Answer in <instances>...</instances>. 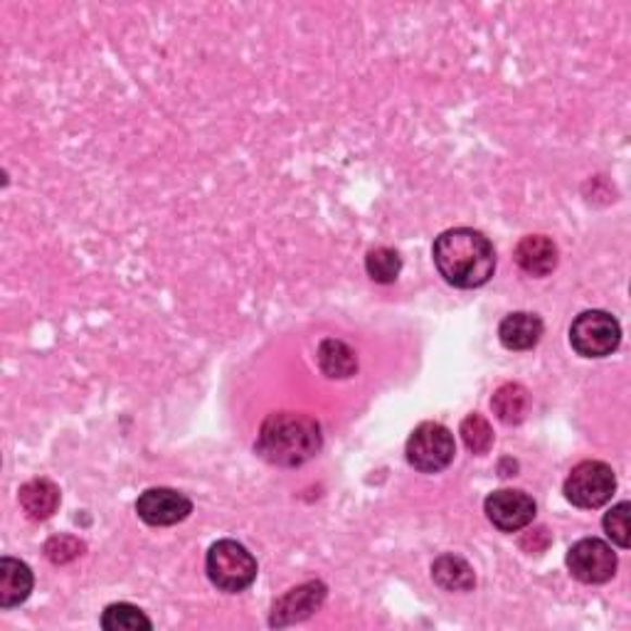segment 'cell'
Listing matches in <instances>:
<instances>
[{
    "label": "cell",
    "mask_w": 631,
    "mask_h": 631,
    "mask_svg": "<svg viewBox=\"0 0 631 631\" xmlns=\"http://www.w3.org/2000/svg\"><path fill=\"white\" fill-rule=\"evenodd\" d=\"M434 267L442 280L457 289H479L496 272V249L484 232L454 227L442 232L432 247Z\"/></svg>",
    "instance_id": "cell-1"
},
{
    "label": "cell",
    "mask_w": 631,
    "mask_h": 631,
    "mask_svg": "<svg viewBox=\"0 0 631 631\" xmlns=\"http://www.w3.org/2000/svg\"><path fill=\"white\" fill-rule=\"evenodd\" d=\"M323 447L321 424L304 412H272L259 426L255 449L272 467L296 469Z\"/></svg>",
    "instance_id": "cell-2"
},
{
    "label": "cell",
    "mask_w": 631,
    "mask_h": 631,
    "mask_svg": "<svg viewBox=\"0 0 631 631\" xmlns=\"http://www.w3.org/2000/svg\"><path fill=\"white\" fill-rule=\"evenodd\" d=\"M257 570L255 555L243 543L230 541V537L212 543L206 555V572L210 582L227 595H237V592L252 587Z\"/></svg>",
    "instance_id": "cell-3"
},
{
    "label": "cell",
    "mask_w": 631,
    "mask_h": 631,
    "mask_svg": "<svg viewBox=\"0 0 631 631\" xmlns=\"http://www.w3.org/2000/svg\"><path fill=\"white\" fill-rule=\"evenodd\" d=\"M457 454V442L440 422H422L407 440L405 457L412 469L422 473H440L449 467Z\"/></svg>",
    "instance_id": "cell-4"
},
{
    "label": "cell",
    "mask_w": 631,
    "mask_h": 631,
    "mask_svg": "<svg viewBox=\"0 0 631 631\" xmlns=\"http://www.w3.org/2000/svg\"><path fill=\"white\" fill-rule=\"evenodd\" d=\"M619 343L621 326L607 311H584L570 326V346L582 358H607Z\"/></svg>",
    "instance_id": "cell-5"
},
{
    "label": "cell",
    "mask_w": 631,
    "mask_h": 631,
    "mask_svg": "<svg viewBox=\"0 0 631 631\" xmlns=\"http://www.w3.org/2000/svg\"><path fill=\"white\" fill-rule=\"evenodd\" d=\"M565 498L578 508H599L611 500L617 491V477L605 461H582L565 481Z\"/></svg>",
    "instance_id": "cell-6"
},
{
    "label": "cell",
    "mask_w": 631,
    "mask_h": 631,
    "mask_svg": "<svg viewBox=\"0 0 631 631\" xmlns=\"http://www.w3.org/2000/svg\"><path fill=\"white\" fill-rule=\"evenodd\" d=\"M568 570L582 584H605L617 572V553L599 537H582L568 550Z\"/></svg>",
    "instance_id": "cell-7"
},
{
    "label": "cell",
    "mask_w": 631,
    "mask_h": 631,
    "mask_svg": "<svg viewBox=\"0 0 631 631\" xmlns=\"http://www.w3.org/2000/svg\"><path fill=\"white\" fill-rule=\"evenodd\" d=\"M484 510L491 525L500 533H518L535 518V500L518 488H500L488 494L484 500Z\"/></svg>",
    "instance_id": "cell-8"
},
{
    "label": "cell",
    "mask_w": 631,
    "mask_h": 631,
    "mask_svg": "<svg viewBox=\"0 0 631 631\" xmlns=\"http://www.w3.org/2000/svg\"><path fill=\"white\" fill-rule=\"evenodd\" d=\"M136 514L146 525H175L193 514V500L175 488H148L136 500Z\"/></svg>",
    "instance_id": "cell-9"
},
{
    "label": "cell",
    "mask_w": 631,
    "mask_h": 631,
    "mask_svg": "<svg viewBox=\"0 0 631 631\" xmlns=\"http://www.w3.org/2000/svg\"><path fill=\"white\" fill-rule=\"evenodd\" d=\"M329 597V587L321 580L304 582L299 587H294L274 602L272 617H269V624L272 627H289L296 621L309 619L313 611H319L323 607V602Z\"/></svg>",
    "instance_id": "cell-10"
},
{
    "label": "cell",
    "mask_w": 631,
    "mask_h": 631,
    "mask_svg": "<svg viewBox=\"0 0 631 631\" xmlns=\"http://www.w3.org/2000/svg\"><path fill=\"white\" fill-rule=\"evenodd\" d=\"M516 262L531 276H547L555 272L560 262L558 245L545 235H528L516 245Z\"/></svg>",
    "instance_id": "cell-11"
},
{
    "label": "cell",
    "mask_w": 631,
    "mask_h": 631,
    "mask_svg": "<svg viewBox=\"0 0 631 631\" xmlns=\"http://www.w3.org/2000/svg\"><path fill=\"white\" fill-rule=\"evenodd\" d=\"M543 319L535 313L528 311H516L508 313L498 326V338L504 343V348L508 350H531L543 338Z\"/></svg>",
    "instance_id": "cell-12"
},
{
    "label": "cell",
    "mask_w": 631,
    "mask_h": 631,
    "mask_svg": "<svg viewBox=\"0 0 631 631\" xmlns=\"http://www.w3.org/2000/svg\"><path fill=\"white\" fill-rule=\"evenodd\" d=\"M60 486L50 479H33L21 486V508L30 521H48L60 508Z\"/></svg>",
    "instance_id": "cell-13"
},
{
    "label": "cell",
    "mask_w": 631,
    "mask_h": 631,
    "mask_svg": "<svg viewBox=\"0 0 631 631\" xmlns=\"http://www.w3.org/2000/svg\"><path fill=\"white\" fill-rule=\"evenodd\" d=\"M35 587L33 570L23 560L3 558L0 560V607L11 609L23 605Z\"/></svg>",
    "instance_id": "cell-14"
},
{
    "label": "cell",
    "mask_w": 631,
    "mask_h": 631,
    "mask_svg": "<svg viewBox=\"0 0 631 631\" xmlns=\"http://www.w3.org/2000/svg\"><path fill=\"white\" fill-rule=\"evenodd\" d=\"M432 580L447 592H469L477 584V574L461 555L444 553L432 562Z\"/></svg>",
    "instance_id": "cell-15"
},
{
    "label": "cell",
    "mask_w": 631,
    "mask_h": 631,
    "mask_svg": "<svg viewBox=\"0 0 631 631\" xmlns=\"http://www.w3.org/2000/svg\"><path fill=\"white\" fill-rule=\"evenodd\" d=\"M316 358H319V368L323 370V375L331 380H346L358 373L356 350L338 338L321 341L319 356Z\"/></svg>",
    "instance_id": "cell-16"
},
{
    "label": "cell",
    "mask_w": 631,
    "mask_h": 631,
    "mask_svg": "<svg viewBox=\"0 0 631 631\" xmlns=\"http://www.w3.org/2000/svg\"><path fill=\"white\" fill-rule=\"evenodd\" d=\"M491 407L504 424H521L531 410V393L518 383H506L491 397Z\"/></svg>",
    "instance_id": "cell-17"
},
{
    "label": "cell",
    "mask_w": 631,
    "mask_h": 631,
    "mask_svg": "<svg viewBox=\"0 0 631 631\" xmlns=\"http://www.w3.org/2000/svg\"><path fill=\"white\" fill-rule=\"evenodd\" d=\"M101 629L107 631H151L153 621L144 615V609L128 602H114L101 615Z\"/></svg>",
    "instance_id": "cell-18"
},
{
    "label": "cell",
    "mask_w": 631,
    "mask_h": 631,
    "mask_svg": "<svg viewBox=\"0 0 631 631\" xmlns=\"http://www.w3.org/2000/svg\"><path fill=\"white\" fill-rule=\"evenodd\" d=\"M366 272L375 284H395L403 272V257L389 247H373L366 255Z\"/></svg>",
    "instance_id": "cell-19"
},
{
    "label": "cell",
    "mask_w": 631,
    "mask_h": 631,
    "mask_svg": "<svg viewBox=\"0 0 631 631\" xmlns=\"http://www.w3.org/2000/svg\"><path fill=\"white\" fill-rule=\"evenodd\" d=\"M461 440H463V444H467L469 451L486 454L491 447H494V430H491L486 417L473 412L469 417H463Z\"/></svg>",
    "instance_id": "cell-20"
},
{
    "label": "cell",
    "mask_w": 631,
    "mask_h": 631,
    "mask_svg": "<svg viewBox=\"0 0 631 631\" xmlns=\"http://www.w3.org/2000/svg\"><path fill=\"white\" fill-rule=\"evenodd\" d=\"M629 510H631V504H629V500H621V504H617V506L611 508L609 514L605 516V521H602V525H605V533L609 535V541L615 543L617 547H621V550H627V547L631 545V533H629Z\"/></svg>",
    "instance_id": "cell-21"
},
{
    "label": "cell",
    "mask_w": 631,
    "mask_h": 631,
    "mask_svg": "<svg viewBox=\"0 0 631 631\" xmlns=\"http://www.w3.org/2000/svg\"><path fill=\"white\" fill-rule=\"evenodd\" d=\"M82 553H85V543L72 535H54L45 543V555H48V560L54 565H67L72 560H77Z\"/></svg>",
    "instance_id": "cell-22"
}]
</instances>
